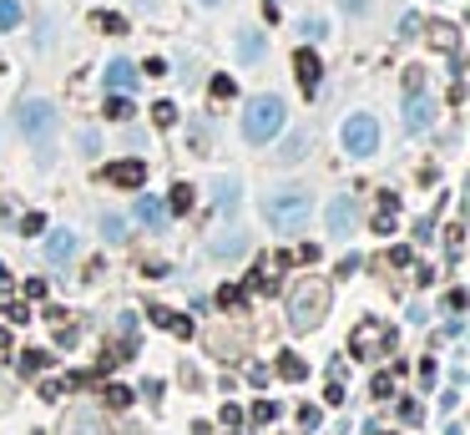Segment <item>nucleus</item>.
I'll return each mask as SVG.
<instances>
[{
	"label": "nucleus",
	"mask_w": 470,
	"mask_h": 435,
	"mask_svg": "<svg viewBox=\"0 0 470 435\" xmlns=\"http://www.w3.org/2000/svg\"><path fill=\"white\" fill-rule=\"evenodd\" d=\"M314 213V193L309 188H288V193H268L263 198V218L273 228H304Z\"/></svg>",
	"instance_id": "obj_1"
},
{
	"label": "nucleus",
	"mask_w": 470,
	"mask_h": 435,
	"mask_svg": "<svg viewBox=\"0 0 470 435\" xmlns=\"http://www.w3.org/2000/svg\"><path fill=\"white\" fill-rule=\"evenodd\" d=\"M278 132H283V101H278V96H253L248 112H243V137H248L253 147H263V142H273Z\"/></svg>",
	"instance_id": "obj_2"
},
{
	"label": "nucleus",
	"mask_w": 470,
	"mask_h": 435,
	"mask_svg": "<svg viewBox=\"0 0 470 435\" xmlns=\"http://www.w3.org/2000/svg\"><path fill=\"white\" fill-rule=\"evenodd\" d=\"M324 309H329V284L309 279V284L293 289V299H288V324L304 334V329H314V324L324 319Z\"/></svg>",
	"instance_id": "obj_3"
},
{
	"label": "nucleus",
	"mask_w": 470,
	"mask_h": 435,
	"mask_svg": "<svg viewBox=\"0 0 470 435\" xmlns=\"http://www.w3.org/2000/svg\"><path fill=\"white\" fill-rule=\"evenodd\" d=\"M56 122H61V112H56L51 101H41V96H31V101L21 106V137H26V142H51Z\"/></svg>",
	"instance_id": "obj_4"
},
{
	"label": "nucleus",
	"mask_w": 470,
	"mask_h": 435,
	"mask_svg": "<svg viewBox=\"0 0 470 435\" xmlns=\"http://www.w3.org/2000/svg\"><path fill=\"white\" fill-rule=\"evenodd\" d=\"M339 142H344V152H349V157H369V152L379 147V122H374L369 112L349 117V122H344V132H339Z\"/></svg>",
	"instance_id": "obj_5"
},
{
	"label": "nucleus",
	"mask_w": 470,
	"mask_h": 435,
	"mask_svg": "<svg viewBox=\"0 0 470 435\" xmlns=\"http://www.w3.org/2000/svg\"><path fill=\"white\" fill-rule=\"evenodd\" d=\"M349 349H354V354H364V359L389 354V349H394V329H389V324H379V319H364L359 329L349 334Z\"/></svg>",
	"instance_id": "obj_6"
},
{
	"label": "nucleus",
	"mask_w": 470,
	"mask_h": 435,
	"mask_svg": "<svg viewBox=\"0 0 470 435\" xmlns=\"http://www.w3.org/2000/svg\"><path fill=\"white\" fill-rule=\"evenodd\" d=\"M101 178H106L111 188H127V193H132V188H147V162H142V157H122V162H111Z\"/></svg>",
	"instance_id": "obj_7"
},
{
	"label": "nucleus",
	"mask_w": 470,
	"mask_h": 435,
	"mask_svg": "<svg viewBox=\"0 0 470 435\" xmlns=\"http://www.w3.org/2000/svg\"><path fill=\"white\" fill-rule=\"evenodd\" d=\"M409 101H404V132H425L430 127V117H435V101L425 96V91H404Z\"/></svg>",
	"instance_id": "obj_8"
},
{
	"label": "nucleus",
	"mask_w": 470,
	"mask_h": 435,
	"mask_svg": "<svg viewBox=\"0 0 470 435\" xmlns=\"http://www.w3.org/2000/svg\"><path fill=\"white\" fill-rule=\"evenodd\" d=\"M293 71H299V86H304V96H314L319 91V81H324V66H319V56L304 46L299 56H293Z\"/></svg>",
	"instance_id": "obj_9"
},
{
	"label": "nucleus",
	"mask_w": 470,
	"mask_h": 435,
	"mask_svg": "<svg viewBox=\"0 0 470 435\" xmlns=\"http://www.w3.org/2000/svg\"><path fill=\"white\" fill-rule=\"evenodd\" d=\"M349 223H354V198L339 193V198L329 203V233H334V238H349Z\"/></svg>",
	"instance_id": "obj_10"
},
{
	"label": "nucleus",
	"mask_w": 470,
	"mask_h": 435,
	"mask_svg": "<svg viewBox=\"0 0 470 435\" xmlns=\"http://www.w3.org/2000/svg\"><path fill=\"white\" fill-rule=\"evenodd\" d=\"M314 142H309V132H288L283 137V147L273 152V162H278V168H293V162H304V152H309Z\"/></svg>",
	"instance_id": "obj_11"
},
{
	"label": "nucleus",
	"mask_w": 470,
	"mask_h": 435,
	"mask_svg": "<svg viewBox=\"0 0 470 435\" xmlns=\"http://www.w3.org/2000/svg\"><path fill=\"white\" fill-rule=\"evenodd\" d=\"M61 435H106V425H101L91 410H71L66 425H61Z\"/></svg>",
	"instance_id": "obj_12"
},
{
	"label": "nucleus",
	"mask_w": 470,
	"mask_h": 435,
	"mask_svg": "<svg viewBox=\"0 0 470 435\" xmlns=\"http://www.w3.org/2000/svg\"><path fill=\"white\" fill-rule=\"evenodd\" d=\"M106 86L111 91H132L137 86V66L132 61H106Z\"/></svg>",
	"instance_id": "obj_13"
},
{
	"label": "nucleus",
	"mask_w": 470,
	"mask_h": 435,
	"mask_svg": "<svg viewBox=\"0 0 470 435\" xmlns=\"http://www.w3.org/2000/svg\"><path fill=\"white\" fill-rule=\"evenodd\" d=\"M71 253H76V233H71V228H61V233L46 238V258H51V263H66Z\"/></svg>",
	"instance_id": "obj_14"
},
{
	"label": "nucleus",
	"mask_w": 470,
	"mask_h": 435,
	"mask_svg": "<svg viewBox=\"0 0 470 435\" xmlns=\"http://www.w3.org/2000/svg\"><path fill=\"white\" fill-rule=\"evenodd\" d=\"M263 51H268V41H263V31H238V61H263Z\"/></svg>",
	"instance_id": "obj_15"
},
{
	"label": "nucleus",
	"mask_w": 470,
	"mask_h": 435,
	"mask_svg": "<svg viewBox=\"0 0 470 435\" xmlns=\"http://www.w3.org/2000/svg\"><path fill=\"white\" fill-rule=\"evenodd\" d=\"M147 319L152 324H162V329H172V334H193V319H183V314H172V309H147Z\"/></svg>",
	"instance_id": "obj_16"
},
{
	"label": "nucleus",
	"mask_w": 470,
	"mask_h": 435,
	"mask_svg": "<svg viewBox=\"0 0 470 435\" xmlns=\"http://www.w3.org/2000/svg\"><path fill=\"white\" fill-rule=\"evenodd\" d=\"M430 41L445 51V56H455V51H460V31H455L450 21H435V26H430Z\"/></svg>",
	"instance_id": "obj_17"
},
{
	"label": "nucleus",
	"mask_w": 470,
	"mask_h": 435,
	"mask_svg": "<svg viewBox=\"0 0 470 435\" xmlns=\"http://www.w3.org/2000/svg\"><path fill=\"white\" fill-rule=\"evenodd\" d=\"M213 193H218V208H223V213H233V208H238V198H243L238 178H218V183H213Z\"/></svg>",
	"instance_id": "obj_18"
},
{
	"label": "nucleus",
	"mask_w": 470,
	"mask_h": 435,
	"mask_svg": "<svg viewBox=\"0 0 470 435\" xmlns=\"http://www.w3.org/2000/svg\"><path fill=\"white\" fill-rule=\"evenodd\" d=\"M137 218H142L147 228H162V223H167V208H162L157 198H137Z\"/></svg>",
	"instance_id": "obj_19"
},
{
	"label": "nucleus",
	"mask_w": 470,
	"mask_h": 435,
	"mask_svg": "<svg viewBox=\"0 0 470 435\" xmlns=\"http://www.w3.org/2000/svg\"><path fill=\"white\" fill-rule=\"evenodd\" d=\"M248 248V238L243 233H233V238H213V258H238Z\"/></svg>",
	"instance_id": "obj_20"
},
{
	"label": "nucleus",
	"mask_w": 470,
	"mask_h": 435,
	"mask_svg": "<svg viewBox=\"0 0 470 435\" xmlns=\"http://www.w3.org/2000/svg\"><path fill=\"white\" fill-rule=\"evenodd\" d=\"M46 364H51V354H46V349H26V354H21V374H41Z\"/></svg>",
	"instance_id": "obj_21"
},
{
	"label": "nucleus",
	"mask_w": 470,
	"mask_h": 435,
	"mask_svg": "<svg viewBox=\"0 0 470 435\" xmlns=\"http://www.w3.org/2000/svg\"><path fill=\"white\" fill-rule=\"evenodd\" d=\"M278 374H283V379H304V374H309V364H304L299 354H283V359H278Z\"/></svg>",
	"instance_id": "obj_22"
},
{
	"label": "nucleus",
	"mask_w": 470,
	"mask_h": 435,
	"mask_svg": "<svg viewBox=\"0 0 470 435\" xmlns=\"http://www.w3.org/2000/svg\"><path fill=\"white\" fill-rule=\"evenodd\" d=\"M106 117H111V122H127V117H132V101H127L122 91H116V96H106Z\"/></svg>",
	"instance_id": "obj_23"
},
{
	"label": "nucleus",
	"mask_w": 470,
	"mask_h": 435,
	"mask_svg": "<svg viewBox=\"0 0 470 435\" xmlns=\"http://www.w3.org/2000/svg\"><path fill=\"white\" fill-rule=\"evenodd\" d=\"M21 26V0H0V31H16Z\"/></svg>",
	"instance_id": "obj_24"
},
{
	"label": "nucleus",
	"mask_w": 470,
	"mask_h": 435,
	"mask_svg": "<svg viewBox=\"0 0 470 435\" xmlns=\"http://www.w3.org/2000/svg\"><path fill=\"white\" fill-rule=\"evenodd\" d=\"M101 233H106L111 243H122V238H127V223H122L116 213H106V218H101Z\"/></svg>",
	"instance_id": "obj_25"
},
{
	"label": "nucleus",
	"mask_w": 470,
	"mask_h": 435,
	"mask_svg": "<svg viewBox=\"0 0 470 435\" xmlns=\"http://www.w3.org/2000/svg\"><path fill=\"white\" fill-rule=\"evenodd\" d=\"M152 122H157V127H172V122H178V106H172V101H157V106H152Z\"/></svg>",
	"instance_id": "obj_26"
},
{
	"label": "nucleus",
	"mask_w": 470,
	"mask_h": 435,
	"mask_svg": "<svg viewBox=\"0 0 470 435\" xmlns=\"http://www.w3.org/2000/svg\"><path fill=\"white\" fill-rule=\"evenodd\" d=\"M188 208H193V188L178 183V188H172V213H188Z\"/></svg>",
	"instance_id": "obj_27"
},
{
	"label": "nucleus",
	"mask_w": 470,
	"mask_h": 435,
	"mask_svg": "<svg viewBox=\"0 0 470 435\" xmlns=\"http://www.w3.org/2000/svg\"><path fill=\"white\" fill-rule=\"evenodd\" d=\"M106 405H111V410L132 405V390H127V385H106Z\"/></svg>",
	"instance_id": "obj_28"
},
{
	"label": "nucleus",
	"mask_w": 470,
	"mask_h": 435,
	"mask_svg": "<svg viewBox=\"0 0 470 435\" xmlns=\"http://www.w3.org/2000/svg\"><path fill=\"white\" fill-rule=\"evenodd\" d=\"M278 415H283V410H278L273 400H258V405H253V420H258V425H268V420H278Z\"/></svg>",
	"instance_id": "obj_29"
},
{
	"label": "nucleus",
	"mask_w": 470,
	"mask_h": 435,
	"mask_svg": "<svg viewBox=\"0 0 470 435\" xmlns=\"http://www.w3.org/2000/svg\"><path fill=\"white\" fill-rule=\"evenodd\" d=\"M41 228H46V213H26V218H21V233H26V238H36Z\"/></svg>",
	"instance_id": "obj_30"
},
{
	"label": "nucleus",
	"mask_w": 470,
	"mask_h": 435,
	"mask_svg": "<svg viewBox=\"0 0 470 435\" xmlns=\"http://www.w3.org/2000/svg\"><path fill=\"white\" fill-rule=\"evenodd\" d=\"M96 26H101L106 36H127V21H122V16H96Z\"/></svg>",
	"instance_id": "obj_31"
},
{
	"label": "nucleus",
	"mask_w": 470,
	"mask_h": 435,
	"mask_svg": "<svg viewBox=\"0 0 470 435\" xmlns=\"http://www.w3.org/2000/svg\"><path fill=\"white\" fill-rule=\"evenodd\" d=\"M213 96L223 101V96H238V81L233 76H213Z\"/></svg>",
	"instance_id": "obj_32"
},
{
	"label": "nucleus",
	"mask_w": 470,
	"mask_h": 435,
	"mask_svg": "<svg viewBox=\"0 0 470 435\" xmlns=\"http://www.w3.org/2000/svg\"><path fill=\"white\" fill-rule=\"evenodd\" d=\"M299 425H304V430H319V425H324V415H319L314 405H304V410H299Z\"/></svg>",
	"instance_id": "obj_33"
},
{
	"label": "nucleus",
	"mask_w": 470,
	"mask_h": 435,
	"mask_svg": "<svg viewBox=\"0 0 470 435\" xmlns=\"http://www.w3.org/2000/svg\"><path fill=\"white\" fill-rule=\"evenodd\" d=\"M324 400H329V405H344V400H349V395H344V385H339V374L329 379V390H324Z\"/></svg>",
	"instance_id": "obj_34"
},
{
	"label": "nucleus",
	"mask_w": 470,
	"mask_h": 435,
	"mask_svg": "<svg viewBox=\"0 0 470 435\" xmlns=\"http://www.w3.org/2000/svg\"><path fill=\"white\" fill-rule=\"evenodd\" d=\"M399 36H404V41L420 36V16H404V21H399Z\"/></svg>",
	"instance_id": "obj_35"
},
{
	"label": "nucleus",
	"mask_w": 470,
	"mask_h": 435,
	"mask_svg": "<svg viewBox=\"0 0 470 435\" xmlns=\"http://www.w3.org/2000/svg\"><path fill=\"white\" fill-rule=\"evenodd\" d=\"M404 91H425V71H404Z\"/></svg>",
	"instance_id": "obj_36"
},
{
	"label": "nucleus",
	"mask_w": 470,
	"mask_h": 435,
	"mask_svg": "<svg viewBox=\"0 0 470 435\" xmlns=\"http://www.w3.org/2000/svg\"><path fill=\"white\" fill-rule=\"evenodd\" d=\"M238 299H243L238 289H223V294H218V304H223V309H238Z\"/></svg>",
	"instance_id": "obj_37"
},
{
	"label": "nucleus",
	"mask_w": 470,
	"mask_h": 435,
	"mask_svg": "<svg viewBox=\"0 0 470 435\" xmlns=\"http://www.w3.org/2000/svg\"><path fill=\"white\" fill-rule=\"evenodd\" d=\"M369 390H374V395H379V400H384V395H389V374H384V369H379V374H374V385H369Z\"/></svg>",
	"instance_id": "obj_38"
},
{
	"label": "nucleus",
	"mask_w": 470,
	"mask_h": 435,
	"mask_svg": "<svg viewBox=\"0 0 470 435\" xmlns=\"http://www.w3.org/2000/svg\"><path fill=\"white\" fill-rule=\"evenodd\" d=\"M339 6H344V11H354V16H359V11H364V0H339Z\"/></svg>",
	"instance_id": "obj_39"
},
{
	"label": "nucleus",
	"mask_w": 470,
	"mask_h": 435,
	"mask_svg": "<svg viewBox=\"0 0 470 435\" xmlns=\"http://www.w3.org/2000/svg\"><path fill=\"white\" fill-rule=\"evenodd\" d=\"M198 6H218V0H198Z\"/></svg>",
	"instance_id": "obj_40"
},
{
	"label": "nucleus",
	"mask_w": 470,
	"mask_h": 435,
	"mask_svg": "<svg viewBox=\"0 0 470 435\" xmlns=\"http://www.w3.org/2000/svg\"><path fill=\"white\" fill-rule=\"evenodd\" d=\"M0 279H6V263H0Z\"/></svg>",
	"instance_id": "obj_41"
}]
</instances>
